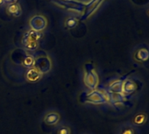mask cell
Here are the masks:
<instances>
[{
    "label": "cell",
    "instance_id": "obj_19",
    "mask_svg": "<svg viewBox=\"0 0 149 134\" xmlns=\"http://www.w3.org/2000/svg\"><path fill=\"white\" fill-rule=\"evenodd\" d=\"M5 3V0H0V6H2Z\"/></svg>",
    "mask_w": 149,
    "mask_h": 134
},
{
    "label": "cell",
    "instance_id": "obj_1",
    "mask_svg": "<svg viewBox=\"0 0 149 134\" xmlns=\"http://www.w3.org/2000/svg\"><path fill=\"white\" fill-rule=\"evenodd\" d=\"M42 37V34L39 32L29 30L27 31L22 39V45L28 51H35L39 47V40Z\"/></svg>",
    "mask_w": 149,
    "mask_h": 134
},
{
    "label": "cell",
    "instance_id": "obj_17",
    "mask_svg": "<svg viewBox=\"0 0 149 134\" xmlns=\"http://www.w3.org/2000/svg\"><path fill=\"white\" fill-rule=\"evenodd\" d=\"M57 134H70V129L67 126H61L57 130Z\"/></svg>",
    "mask_w": 149,
    "mask_h": 134
},
{
    "label": "cell",
    "instance_id": "obj_20",
    "mask_svg": "<svg viewBox=\"0 0 149 134\" xmlns=\"http://www.w3.org/2000/svg\"><path fill=\"white\" fill-rule=\"evenodd\" d=\"M148 13H149V11H148Z\"/></svg>",
    "mask_w": 149,
    "mask_h": 134
},
{
    "label": "cell",
    "instance_id": "obj_4",
    "mask_svg": "<svg viewBox=\"0 0 149 134\" xmlns=\"http://www.w3.org/2000/svg\"><path fill=\"white\" fill-rule=\"evenodd\" d=\"M29 26L31 30L36 31V32H42L43 30L46 29L47 26V19L42 16V15H34L33 17H32L29 20Z\"/></svg>",
    "mask_w": 149,
    "mask_h": 134
},
{
    "label": "cell",
    "instance_id": "obj_15",
    "mask_svg": "<svg viewBox=\"0 0 149 134\" xmlns=\"http://www.w3.org/2000/svg\"><path fill=\"white\" fill-rule=\"evenodd\" d=\"M119 134H135V129L132 124H124L119 131Z\"/></svg>",
    "mask_w": 149,
    "mask_h": 134
},
{
    "label": "cell",
    "instance_id": "obj_2",
    "mask_svg": "<svg viewBox=\"0 0 149 134\" xmlns=\"http://www.w3.org/2000/svg\"><path fill=\"white\" fill-rule=\"evenodd\" d=\"M84 83L85 86L88 88V90H97V88L98 86V83H99L98 76L91 64H87L85 66Z\"/></svg>",
    "mask_w": 149,
    "mask_h": 134
},
{
    "label": "cell",
    "instance_id": "obj_14",
    "mask_svg": "<svg viewBox=\"0 0 149 134\" xmlns=\"http://www.w3.org/2000/svg\"><path fill=\"white\" fill-rule=\"evenodd\" d=\"M78 24V19L74 17H69L65 21V26L68 29H74Z\"/></svg>",
    "mask_w": 149,
    "mask_h": 134
},
{
    "label": "cell",
    "instance_id": "obj_11",
    "mask_svg": "<svg viewBox=\"0 0 149 134\" xmlns=\"http://www.w3.org/2000/svg\"><path fill=\"white\" fill-rule=\"evenodd\" d=\"M60 115L59 113L57 112H54V111H52V112H49L47 113L45 117H44V122L48 124V125H54V124H57L60 121Z\"/></svg>",
    "mask_w": 149,
    "mask_h": 134
},
{
    "label": "cell",
    "instance_id": "obj_7",
    "mask_svg": "<svg viewBox=\"0 0 149 134\" xmlns=\"http://www.w3.org/2000/svg\"><path fill=\"white\" fill-rule=\"evenodd\" d=\"M42 76L43 75L40 71H38L35 68H32V69H27V71L26 73V78L30 83L39 82L41 79Z\"/></svg>",
    "mask_w": 149,
    "mask_h": 134
},
{
    "label": "cell",
    "instance_id": "obj_16",
    "mask_svg": "<svg viewBox=\"0 0 149 134\" xmlns=\"http://www.w3.org/2000/svg\"><path fill=\"white\" fill-rule=\"evenodd\" d=\"M146 116L143 113L136 115L133 119V123L137 125H142L144 123H146Z\"/></svg>",
    "mask_w": 149,
    "mask_h": 134
},
{
    "label": "cell",
    "instance_id": "obj_5",
    "mask_svg": "<svg viewBox=\"0 0 149 134\" xmlns=\"http://www.w3.org/2000/svg\"><path fill=\"white\" fill-rule=\"evenodd\" d=\"M51 67H52L51 60L47 56H40L35 59L33 68H35L42 75L48 73L51 69Z\"/></svg>",
    "mask_w": 149,
    "mask_h": 134
},
{
    "label": "cell",
    "instance_id": "obj_9",
    "mask_svg": "<svg viewBox=\"0 0 149 134\" xmlns=\"http://www.w3.org/2000/svg\"><path fill=\"white\" fill-rule=\"evenodd\" d=\"M122 84L123 79H118L111 83L106 90V92L109 93H122Z\"/></svg>",
    "mask_w": 149,
    "mask_h": 134
},
{
    "label": "cell",
    "instance_id": "obj_8",
    "mask_svg": "<svg viewBox=\"0 0 149 134\" xmlns=\"http://www.w3.org/2000/svg\"><path fill=\"white\" fill-rule=\"evenodd\" d=\"M134 59L139 62H145L149 60V49L147 47H140L134 53Z\"/></svg>",
    "mask_w": 149,
    "mask_h": 134
},
{
    "label": "cell",
    "instance_id": "obj_12",
    "mask_svg": "<svg viewBox=\"0 0 149 134\" xmlns=\"http://www.w3.org/2000/svg\"><path fill=\"white\" fill-rule=\"evenodd\" d=\"M7 12L10 15H13L14 17H19L22 14V9L20 6L17 3L9 4L7 6Z\"/></svg>",
    "mask_w": 149,
    "mask_h": 134
},
{
    "label": "cell",
    "instance_id": "obj_18",
    "mask_svg": "<svg viewBox=\"0 0 149 134\" xmlns=\"http://www.w3.org/2000/svg\"><path fill=\"white\" fill-rule=\"evenodd\" d=\"M17 0H5V3H9V4H12V3H15Z\"/></svg>",
    "mask_w": 149,
    "mask_h": 134
},
{
    "label": "cell",
    "instance_id": "obj_6",
    "mask_svg": "<svg viewBox=\"0 0 149 134\" xmlns=\"http://www.w3.org/2000/svg\"><path fill=\"white\" fill-rule=\"evenodd\" d=\"M139 89V83L137 81L132 78H126L123 80L122 84V93L125 97L132 95Z\"/></svg>",
    "mask_w": 149,
    "mask_h": 134
},
{
    "label": "cell",
    "instance_id": "obj_3",
    "mask_svg": "<svg viewBox=\"0 0 149 134\" xmlns=\"http://www.w3.org/2000/svg\"><path fill=\"white\" fill-rule=\"evenodd\" d=\"M85 102L92 104H105L109 103L106 93L99 90H91L87 93L85 96Z\"/></svg>",
    "mask_w": 149,
    "mask_h": 134
},
{
    "label": "cell",
    "instance_id": "obj_13",
    "mask_svg": "<svg viewBox=\"0 0 149 134\" xmlns=\"http://www.w3.org/2000/svg\"><path fill=\"white\" fill-rule=\"evenodd\" d=\"M34 63H35V58L33 55H26L24 60H23V66L25 68H26L27 69H32L34 67Z\"/></svg>",
    "mask_w": 149,
    "mask_h": 134
},
{
    "label": "cell",
    "instance_id": "obj_10",
    "mask_svg": "<svg viewBox=\"0 0 149 134\" xmlns=\"http://www.w3.org/2000/svg\"><path fill=\"white\" fill-rule=\"evenodd\" d=\"M105 93L108 97V102L111 103L112 104L122 103L125 97L123 93H109V92H105Z\"/></svg>",
    "mask_w": 149,
    "mask_h": 134
}]
</instances>
